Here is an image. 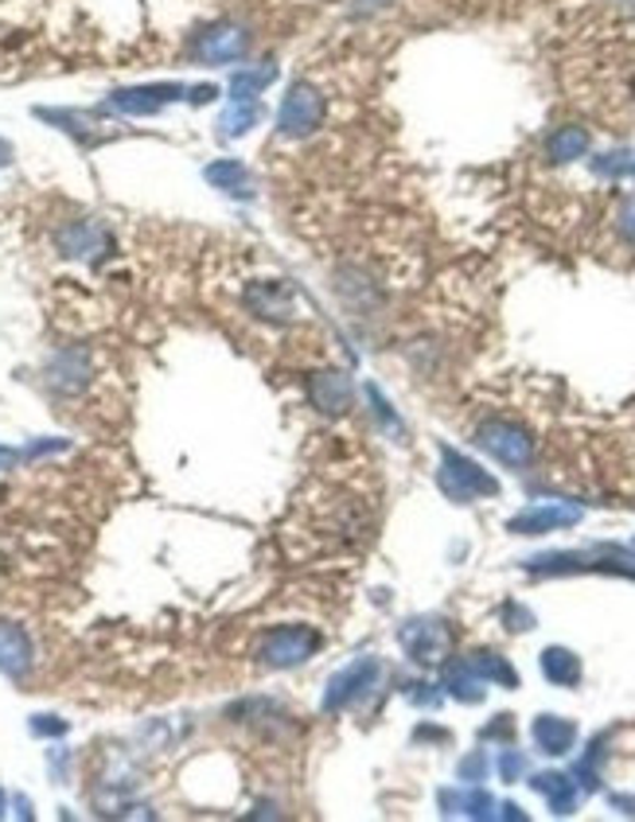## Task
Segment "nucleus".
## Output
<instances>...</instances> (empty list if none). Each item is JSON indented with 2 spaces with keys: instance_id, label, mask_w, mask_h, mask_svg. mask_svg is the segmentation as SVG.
Segmentation results:
<instances>
[{
  "instance_id": "obj_1",
  "label": "nucleus",
  "mask_w": 635,
  "mask_h": 822,
  "mask_svg": "<svg viewBox=\"0 0 635 822\" xmlns=\"http://www.w3.org/2000/svg\"><path fill=\"white\" fill-rule=\"evenodd\" d=\"M523 569L530 577H573V573H604L635 581V549L616 546V542H597L589 549H550L523 558Z\"/></svg>"
},
{
  "instance_id": "obj_2",
  "label": "nucleus",
  "mask_w": 635,
  "mask_h": 822,
  "mask_svg": "<svg viewBox=\"0 0 635 822\" xmlns=\"http://www.w3.org/2000/svg\"><path fill=\"white\" fill-rule=\"evenodd\" d=\"M398 643L409 655V663L433 670V667H445L448 658H453L456 631L453 624L441 620V616H414V620H406L398 628Z\"/></svg>"
},
{
  "instance_id": "obj_3",
  "label": "nucleus",
  "mask_w": 635,
  "mask_h": 822,
  "mask_svg": "<svg viewBox=\"0 0 635 822\" xmlns=\"http://www.w3.org/2000/svg\"><path fill=\"white\" fill-rule=\"evenodd\" d=\"M436 484L453 503H476L500 495V480L480 468L476 460H468L464 452H456L453 445H441V468H436Z\"/></svg>"
},
{
  "instance_id": "obj_4",
  "label": "nucleus",
  "mask_w": 635,
  "mask_h": 822,
  "mask_svg": "<svg viewBox=\"0 0 635 822\" xmlns=\"http://www.w3.org/2000/svg\"><path fill=\"white\" fill-rule=\"evenodd\" d=\"M320 631L309 628V624H281L262 636L257 643V663L269 670H292L300 663H309L312 655L320 651Z\"/></svg>"
},
{
  "instance_id": "obj_5",
  "label": "nucleus",
  "mask_w": 635,
  "mask_h": 822,
  "mask_svg": "<svg viewBox=\"0 0 635 822\" xmlns=\"http://www.w3.org/2000/svg\"><path fill=\"white\" fill-rule=\"evenodd\" d=\"M327 118V98L312 83H292L289 94L281 98L277 110V137L285 141H304L312 133H320Z\"/></svg>"
},
{
  "instance_id": "obj_6",
  "label": "nucleus",
  "mask_w": 635,
  "mask_h": 822,
  "mask_svg": "<svg viewBox=\"0 0 635 822\" xmlns=\"http://www.w3.org/2000/svg\"><path fill=\"white\" fill-rule=\"evenodd\" d=\"M476 445H480L491 460H500L503 468H511V472H527V468L535 464V437H530L523 425H515V421H503V418L483 421L480 430H476Z\"/></svg>"
},
{
  "instance_id": "obj_7",
  "label": "nucleus",
  "mask_w": 635,
  "mask_h": 822,
  "mask_svg": "<svg viewBox=\"0 0 635 822\" xmlns=\"http://www.w3.org/2000/svg\"><path fill=\"white\" fill-rule=\"evenodd\" d=\"M242 309L250 312V316H257V321L273 324V328L292 324L300 316L297 293H292V285L281 281V277H254V281H245Z\"/></svg>"
},
{
  "instance_id": "obj_8",
  "label": "nucleus",
  "mask_w": 635,
  "mask_h": 822,
  "mask_svg": "<svg viewBox=\"0 0 635 822\" xmlns=\"http://www.w3.org/2000/svg\"><path fill=\"white\" fill-rule=\"evenodd\" d=\"M379 675H382V663L374 655H363V658H355V663H347L344 670H336V675L327 678L324 702H320L324 705V713H344V710H351V705H359L374 686H379Z\"/></svg>"
},
{
  "instance_id": "obj_9",
  "label": "nucleus",
  "mask_w": 635,
  "mask_h": 822,
  "mask_svg": "<svg viewBox=\"0 0 635 822\" xmlns=\"http://www.w3.org/2000/svg\"><path fill=\"white\" fill-rule=\"evenodd\" d=\"M250 56V32L245 24H235V20H223V24H211L200 36L191 39V59L203 67H230L242 63Z\"/></svg>"
},
{
  "instance_id": "obj_10",
  "label": "nucleus",
  "mask_w": 635,
  "mask_h": 822,
  "mask_svg": "<svg viewBox=\"0 0 635 822\" xmlns=\"http://www.w3.org/2000/svg\"><path fill=\"white\" fill-rule=\"evenodd\" d=\"M304 394H309V406L324 418H347L355 406V383L347 371L339 366H324V371H312L304 378Z\"/></svg>"
},
{
  "instance_id": "obj_11",
  "label": "nucleus",
  "mask_w": 635,
  "mask_h": 822,
  "mask_svg": "<svg viewBox=\"0 0 635 822\" xmlns=\"http://www.w3.org/2000/svg\"><path fill=\"white\" fill-rule=\"evenodd\" d=\"M183 86L180 83H148V86H121V90H113L106 98V110L113 113H125V118H153V113H160L164 106H172V101L183 98Z\"/></svg>"
},
{
  "instance_id": "obj_12",
  "label": "nucleus",
  "mask_w": 635,
  "mask_h": 822,
  "mask_svg": "<svg viewBox=\"0 0 635 822\" xmlns=\"http://www.w3.org/2000/svg\"><path fill=\"white\" fill-rule=\"evenodd\" d=\"M47 390H55L59 398H74L91 386L94 378V359L86 348H59L47 363Z\"/></svg>"
},
{
  "instance_id": "obj_13",
  "label": "nucleus",
  "mask_w": 635,
  "mask_h": 822,
  "mask_svg": "<svg viewBox=\"0 0 635 822\" xmlns=\"http://www.w3.org/2000/svg\"><path fill=\"white\" fill-rule=\"evenodd\" d=\"M55 246H59V254L63 257H74V262H98V257L109 254L113 238H109V230L101 227V222L74 219L55 234Z\"/></svg>"
},
{
  "instance_id": "obj_14",
  "label": "nucleus",
  "mask_w": 635,
  "mask_h": 822,
  "mask_svg": "<svg viewBox=\"0 0 635 822\" xmlns=\"http://www.w3.org/2000/svg\"><path fill=\"white\" fill-rule=\"evenodd\" d=\"M582 507L577 503H550V507H527L507 519L511 534H550V530H570L582 522Z\"/></svg>"
},
{
  "instance_id": "obj_15",
  "label": "nucleus",
  "mask_w": 635,
  "mask_h": 822,
  "mask_svg": "<svg viewBox=\"0 0 635 822\" xmlns=\"http://www.w3.org/2000/svg\"><path fill=\"white\" fill-rule=\"evenodd\" d=\"M32 663H36V651H32L27 631L12 620H0V675L20 682V678L32 675Z\"/></svg>"
},
{
  "instance_id": "obj_16",
  "label": "nucleus",
  "mask_w": 635,
  "mask_h": 822,
  "mask_svg": "<svg viewBox=\"0 0 635 822\" xmlns=\"http://www.w3.org/2000/svg\"><path fill=\"white\" fill-rule=\"evenodd\" d=\"M436 803H441L445 819H456V814L460 819H495L500 814V803L483 787H464V791L445 787V791H436Z\"/></svg>"
},
{
  "instance_id": "obj_17",
  "label": "nucleus",
  "mask_w": 635,
  "mask_h": 822,
  "mask_svg": "<svg viewBox=\"0 0 635 822\" xmlns=\"http://www.w3.org/2000/svg\"><path fill=\"white\" fill-rule=\"evenodd\" d=\"M530 737L546 757H565L577 745V725L570 717H558V713H538L535 725H530Z\"/></svg>"
},
{
  "instance_id": "obj_18",
  "label": "nucleus",
  "mask_w": 635,
  "mask_h": 822,
  "mask_svg": "<svg viewBox=\"0 0 635 822\" xmlns=\"http://www.w3.org/2000/svg\"><path fill=\"white\" fill-rule=\"evenodd\" d=\"M530 787H535L538 795H546V803H550V811H554L558 819L577 811L582 787H577V779H573L570 772H538V776H530Z\"/></svg>"
},
{
  "instance_id": "obj_19",
  "label": "nucleus",
  "mask_w": 635,
  "mask_h": 822,
  "mask_svg": "<svg viewBox=\"0 0 635 822\" xmlns=\"http://www.w3.org/2000/svg\"><path fill=\"white\" fill-rule=\"evenodd\" d=\"M441 686H445V694L448 698H456V702H464V705H480L483 702V678L476 675V667L468 663V655H460V658H448L445 663V678H441Z\"/></svg>"
},
{
  "instance_id": "obj_20",
  "label": "nucleus",
  "mask_w": 635,
  "mask_h": 822,
  "mask_svg": "<svg viewBox=\"0 0 635 822\" xmlns=\"http://www.w3.org/2000/svg\"><path fill=\"white\" fill-rule=\"evenodd\" d=\"M203 180H207L211 188H218L223 195H238V200H250V195H254V176H250V168H245L242 160H211V165L203 168Z\"/></svg>"
},
{
  "instance_id": "obj_21",
  "label": "nucleus",
  "mask_w": 635,
  "mask_h": 822,
  "mask_svg": "<svg viewBox=\"0 0 635 822\" xmlns=\"http://www.w3.org/2000/svg\"><path fill=\"white\" fill-rule=\"evenodd\" d=\"M538 667H542L546 682L550 686H562V690H573V686H582V658L573 655L570 648H546L542 655H538Z\"/></svg>"
},
{
  "instance_id": "obj_22",
  "label": "nucleus",
  "mask_w": 635,
  "mask_h": 822,
  "mask_svg": "<svg viewBox=\"0 0 635 822\" xmlns=\"http://www.w3.org/2000/svg\"><path fill=\"white\" fill-rule=\"evenodd\" d=\"M589 145H592V137L585 125H562L546 137V156H550L554 165H570V160L589 156Z\"/></svg>"
},
{
  "instance_id": "obj_23",
  "label": "nucleus",
  "mask_w": 635,
  "mask_h": 822,
  "mask_svg": "<svg viewBox=\"0 0 635 822\" xmlns=\"http://www.w3.org/2000/svg\"><path fill=\"white\" fill-rule=\"evenodd\" d=\"M257 121H262V106H257V101H235V98H230V106L223 110V118H218V137H223V141L245 137Z\"/></svg>"
},
{
  "instance_id": "obj_24",
  "label": "nucleus",
  "mask_w": 635,
  "mask_h": 822,
  "mask_svg": "<svg viewBox=\"0 0 635 822\" xmlns=\"http://www.w3.org/2000/svg\"><path fill=\"white\" fill-rule=\"evenodd\" d=\"M468 663H472L476 675H480L483 682H495V686H503V690H515V686H518V670L511 667L500 651H483L480 648V651L468 655Z\"/></svg>"
},
{
  "instance_id": "obj_25",
  "label": "nucleus",
  "mask_w": 635,
  "mask_h": 822,
  "mask_svg": "<svg viewBox=\"0 0 635 822\" xmlns=\"http://www.w3.org/2000/svg\"><path fill=\"white\" fill-rule=\"evenodd\" d=\"M277 78V67L262 63V67H242V71L230 78V98L235 101H257V94Z\"/></svg>"
},
{
  "instance_id": "obj_26",
  "label": "nucleus",
  "mask_w": 635,
  "mask_h": 822,
  "mask_svg": "<svg viewBox=\"0 0 635 822\" xmlns=\"http://www.w3.org/2000/svg\"><path fill=\"white\" fill-rule=\"evenodd\" d=\"M592 172L604 180H620V176H635V153L632 148H612V153L592 156Z\"/></svg>"
},
{
  "instance_id": "obj_27",
  "label": "nucleus",
  "mask_w": 635,
  "mask_h": 822,
  "mask_svg": "<svg viewBox=\"0 0 635 822\" xmlns=\"http://www.w3.org/2000/svg\"><path fill=\"white\" fill-rule=\"evenodd\" d=\"M363 394H367V402H371L374 421H379V425H382V430H386V433H398V437H402V433H406V425H402V418H398V413H394V406L386 402V394H382L374 383H367V386H363Z\"/></svg>"
},
{
  "instance_id": "obj_28",
  "label": "nucleus",
  "mask_w": 635,
  "mask_h": 822,
  "mask_svg": "<svg viewBox=\"0 0 635 822\" xmlns=\"http://www.w3.org/2000/svg\"><path fill=\"white\" fill-rule=\"evenodd\" d=\"M495 767H500L503 784H518V779L527 776V757H523L518 749H500V760H495Z\"/></svg>"
},
{
  "instance_id": "obj_29",
  "label": "nucleus",
  "mask_w": 635,
  "mask_h": 822,
  "mask_svg": "<svg viewBox=\"0 0 635 822\" xmlns=\"http://www.w3.org/2000/svg\"><path fill=\"white\" fill-rule=\"evenodd\" d=\"M503 628H507V631H515V636H518V631H530V628H535V613H530V608H527V604H518V601H507V604H503Z\"/></svg>"
},
{
  "instance_id": "obj_30",
  "label": "nucleus",
  "mask_w": 635,
  "mask_h": 822,
  "mask_svg": "<svg viewBox=\"0 0 635 822\" xmlns=\"http://www.w3.org/2000/svg\"><path fill=\"white\" fill-rule=\"evenodd\" d=\"M27 729L36 733V737H67L71 725H67L63 717H55V713H36V717L27 722Z\"/></svg>"
},
{
  "instance_id": "obj_31",
  "label": "nucleus",
  "mask_w": 635,
  "mask_h": 822,
  "mask_svg": "<svg viewBox=\"0 0 635 822\" xmlns=\"http://www.w3.org/2000/svg\"><path fill=\"white\" fill-rule=\"evenodd\" d=\"M409 702L414 705H426V710H436L441 705V690H436L433 682H409Z\"/></svg>"
},
{
  "instance_id": "obj_32",
  "label": "nucleus",
  "mask_w": 635,
  "mask_h": 822,
  "mask_svg": "<svg viewBox=\"0 0 635 822\" xmlns=\"http://www.w3.org/2000/svg\"><path fill=\"white\" fill-rule=\"evenodd\" d=\"M616 227H620V234H624V242H632V246H635V195H632V200L620 203Z\"/></svg>"
},
{
  "instance_id": "obj_33",
  "label": "nucleus",
  "mask_w": 635,
  "mask_h": 822,
  "mask_svg": "<svg viewBox=\"0 0 635 822\" xmlns=\"http://www.w3.org/2000/svg\"><path fill=\"white\" fill-rule=\"evenodd\" d=\"M511 733H515V722H511V713H500L491 725H483L480 737L483 740H511Z\"/></svg>"
},
{
  "instance_id": "obj_34",
  "label": "nucleus",
  "mask_w": 635,
  "mask_h": 822,
  "mask_svg": "<svg viewBox=\"0 0 635 822\" xmlns=\"http://www.w3.org/2000/svg\"><path fill=\"white\" fill-rule=\"evenodd\" d=\"M483 776H488V757H483V752H472V757L460 760V779H472L476 784V779Z\"/></svg>"
},
{
  "instance_id": "obj_35",
  "label": "nucleus",
  "mask_w": 635,
  "mask_h": 822,
  "mask_svg": "<svg viewBox=\"0 0 635 822\" xmlns=\"http://www.w3.org/2000/svg\"><path fill=\"white\" fill-rule=\"evenodd\" d=\"M47 767H51L55 784H67V767H71V752H67V749H47Z\"/></svg>"
},
{
  "instance_id": "obj_36",
  "label": "nucleus",
  "mask_w": 635,
  "mask_h": 822,
  "mask_svg": "<svg viewBox=\"0 0 635 822\" xmlns=\"http://www.w3.org/2000/svg\"><path fill=\"white\" fill-rule=\"evenodd\" d=\"M67 440H32V445L20 452V460H36V457H47V452H63Z\"/></svg>"
},
{
  "instance_id": "obj_37",
  "label": "nucleus",
  "mask_w": 635,
  "mask_h": 822,
  "mask_svg": "<svg viewBox=\"0 0 635 822\" xmlns=\"http://www.w3.org/2000/svg\"><path fill=\"white\" fill-rule=\"evenodd\" d=\"M215 98H218V86H195V90H188L191 106H203V101H215Z\"/></svg>"
},
{
  "instance_id": "obj_38",
  "label": "nucleus",
  "mask_w": 635,
  "mask_h": 822,
  "mask_svg": "<svg viewBox=\"0 0 635 822\" xmlns=\"http://www.w3.org/2000/svg\"><path fill=\"white\" fill-rule=\"evenodd\" d=\"M609 803L616 807L620 814H632V819H635V799H632V795H609Z\"/></svg>"
},
{
  "instance_id": "obj_39",
  "label": "nucleus",
  "mask_w": 635,
  "mask_h": 822,
  "mask_svg": "<svg viewBox=\"0 0 635 822\" xmlns=\"http://www.w3.org/2000/svg\"><path fill=\"white\" fill-rule=\"evenodd\" d=\"M495 819H511V822H527V811H523V807H518V803H503V807H500V814H495Z\"/></svg>"
},
{
  "instance_id": "obj_40",
  "label": "nucleus",
  "mask_w": 635,
  "mask_h": 822,
  "mask_svg": "<svg viewBox=\"0 0 635 822\" xmlns=\"http://www.w3.org/2000/svg\"><path fill=\"white\" fill-rule=\"evenodd\" d=\"M12 807H16L20 819H32V799H27V795H16V799H12Z\"/></svg>"
},
{
  "instance_id": "obj_41",
  "label": "nucleus",
  "mask_w": 635,
  "mask_h": 822,
  "mask_svg": "<svg viewBox=\"0 0 635 822\" xmlns=\"http://www.w3.org/2000/svg\"><path fill=\"white\" fill-rule=\"evenodd\" d=\"M20 460V452L16 448H9V445H0V468H12Z\"/></svg>"
},
{
  "instance_id": "obj_42",
  "label": "nucleus",
  "mask_w": 635,
  "mask_h": 822,
  "mask_svg": "<svg viewBox=\"0 0 635 822\" xmlns=\"http://www.w3.org/2000/svg\"><path fill=\"white\" fill-rule=\"evenodd\" d=\"M9 160H12V145L9 141H0V165H9Z\"/></svg>"
},
{
  "instance_id": "obj_43",
  "label": "nucleus",
  "mask_w": 635,
  "mask_h": 822,
  "mask_svg": "<svg viewBox=\"0 0 635 822\" xmlns=\"http://www.w3.org/2000/svg\"><path fill=\"white\" fill-rule=\"evenodd\" d=\"M9 811V799H4V791H0V814Z\"/></svg>"
}]
</instances>
